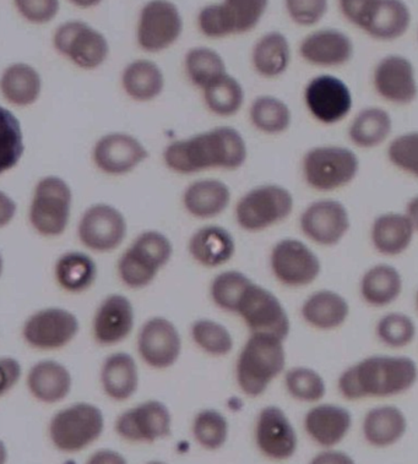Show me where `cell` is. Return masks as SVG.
<instances>
[{
	"label": "cell",
	"instance_id": "cell-5",
	"mask_svg": "<svg viewBox=\"0 0 418 464\" xmlns=\"http://www.w3.org/2000/svg\"><path fill=\"white\" fill-rule=\"evenodd\" d=\"M294 208V195L287 188L278 184L260 185L237 204V222L243 229L258 232L284 221Z\"/></svg>",
	"mask_w": 418,
	"mask_h": 464
},
{
	"label": "cell",
	"instance_id": "cell-11",
	"mask_svg": "<svg viewBox=\"0 0 418 464\" xmlns=\"http://www.w3.org/2000/svg\"><path fill=\"white\" fill-rule=\"evenodd\" d=\"M375 93L394 106H410L418 99L416 68L403 54H388L379 59L372 75Z\"/></svg>",
	"mask_w": 418,
	"mask_h": 464
},
{
	"label": "cell",
	"instance_id": "cell-9",
	"mask_svg": "<svg viewBox=\"0 0 418 464\" xmlns=\"http://www.w3.org/2000/svg\"><path fill=\"white\" fill-rule=\"evenodd\" d=\"M54 48L83 71L100 68L110 55V44L100 31L83 21H68L55 31Z\"/></svg>",
	"mask_w": 418,
	"mask_h": 464
},
{
	"label": "cell",
	"instance_id": "cell-40",
	"mask_svg": "<svg viewBox=\"0 0 418 464\" xmlns=\"http://www.w3.org/2000/svg\"><path fill=\"white\" fill-rule=\"evenodd\" d=\"M58 284L69 292L85 291L96 277V265L83 253L63 255L55 266Z\"/></svg>",
	"mask_w": 418,
	"mask_h": 464
},
{
	"label": "cell",
	"instance_id": "cell-21",
	"mask_svg": "<svg viewBox=\"0 0 418 464\" xmlns=\"http://www.w3.org/2000/svg\"><path fill=\"white\" fill-rule=\"evenodd\" d=\"M78 330V320L72 313L47 309L30 317L24 327V336L34 347L54 350L72 341Z\"/></svg>",
	"mask_w": 418,
	"mask_h": 464
},
{
	"label": "cell",
	"instance_id": "cell-22",
	"mask_svg": "<svg viewBox=\"0 0 418 464\" xmlns=\"http://www.w3.org/2000/svg\"><path fill=\"white\" fill-rule=\"evenodd\" d=\"M118 434L131 441H155L170 431V415L158 401L125 411L117 420Z\"/></svg>",
	"mask_w": 418,
	"mask_h": 464
},
{
	"label": "cell",
	"instance_id": "cell-16",
	"mask_svg": "<svg viewBox=\"0 0 418 464\" xmlns=\"http://www.w3.org/2000/svg\"><path fill=\"white\" fill-rule=\"evenodd\" d=\"M299 55L306 64L316 68H340L355 57L354 41L336 27H320L306 34L298 47Z\"/></svg>",
	"mask_w": 418,
	"mask_h": 464
},
{
	"label": "cell",
	"instance_id": "cell-51",
	"mask_svg": "<svg viewBox=\"0 0 418 464\" xmlns=\"http://www.w3.org/2000/svg\"><path fill=\"white\" fill-rule=\"evenodd\" d=\"M16 9L29 23H50L59 12V0H14Z\"/></svg>",
	"mask_w": 418,
	"mask_h": 464
},
{
	"label": "cell",
	"instance_id": "cell-37",
	"mask_svg": "<svg viewBox=\"0 0 418 464\" xmlns=\"http://www.w3.org/2000/svg\"><path fill=\"white\" fill-rule=\"evenodd\" d=\"M249 118L258 131L267 135H281L291 128V107L273 95L258 96L249 108Z\"/></svg>",
	"mask_w": 418,
	"mask_h": 464
},
{
	"label": "cell",
	"instance_id": "cell-30",
	"mask_svg": "<svg viewBox=\"0 0 418 464\" xmlns=\"http://www.w3.org/2000/svg\"><path fill=\"white\" fill-rule=\"evenodd\" d=\"M362 430L369 445L381 449L389 448L405 436L407 420L398 407H375L365 414Z\"/></svg>",
	"mask_w": 418,
	"mask_h": 464
},
{
	"label": "cell",
	"instance_id": "cell-27",
	"mask_svg": "<svg viewBox=\"0 0 418 464\" xmlns=\"http://www.w3.org/2000/svg\"><path fill=\"white\" fill-rule=\"evenodd\" d=\"M134 313L131 302L122 295L107 298L96 314V340L102 344H114L124 340L133 329Z\"/></svg>",
	"mask_w": 418,
	"mask_h": 464
},
{
	"label": "cell",
	"instance_id": "cell-43",
	"mask_svg": "<svg viewBox=\"0 0 418 464\" xmlns=\"http://www.w3.org/2000/svg\"><path fill=\"white\" fill-rule=\"evenodd\" d=\"M286 389L295 400L315 403L324 399L326 385L318 372L306 366L288 370L285 376Z\"/></svg>",
	"mask_w": 418,
	"mask_h": 464
},
{
	"label": "cell",
	"instance_id": "cell-14",
	"mask_svg": "<svg viewBox=\"0 0 418 464\" xmlns=\"http://www.w3.org/2000/svg\"><path fill=\"white\" fill-rule=\"evenodd\" d=\"M237 313L245 319L253 334H273L285 340L290 334V319L280 300L258 285H250Z\"/></svg>",
	"mask_w": 418,
	"mask_h": 464
},
{
	"label": "cell",
	"instance_id": "cell-19",
	"mask_svg": "<svg viewBox=\"0 0 418 464\" xmlns=\"http://www.w3.org/2000/svg\"><path fill=\"white\" fill-rule=\"evenodd\" d=\"M127 235L124 216L113 206L97 204L87 208L79 223L83 246L96 251L116 249Z\"/></svg>",
	"mask_w": 418,
	"mask_h": 464
},
{
	"label": "cell",
	"instance_id": "cell-36",
	"mask_svg": "<svg viewBox=\"0 0 418 464\" xmlns=\"http://www.w3.org/2000/svg\"><path fill=\"white\" fill-rule=\"evenodd\" d=\"M27 382L34 396L48 403L64 399L72 386L68 370L58 362L50 361L34 365Z\"/></svg>",
	"mask_w": 418,
	"mask_h": 464
},
{
	"label": "cell",
	"instance_id": "cell-10",
	"mask_svg": "<svg viewBox=\"0 0 418 464\" xmlns=\"http://www.w3.org/2000/svg\"><path fill=\"white\" fill-rule=\"evenodd\" d=\"M103 430V417L99 408L79 403L62 411L52 420V441L65 452L80 451L92 444Z\"/></svg>",
	"mask_w": 418,
	"mask_h": 464
},
{
	"label": "cell",
	"instance_id": "cell-29",
	"mask_svg": "<svg viewBox=\"0 0 418 464\" xmlns=\"http://www.w3.org/2000/svg\"><path fill=\"white\" fill-rule=\"evenodd\" d=\"M350 315V305L339 293L318 291L305 300L302 305V316L306 323L315 329L335 330L345 324Z\"/></svg>",
	"mask_w": 418,
	"mask_h": 464
},
{
	"label": "cell",
	"instance_id": "cell-56",
	"mask_svg": "<svg viewBox=\"0 0 418 464\" xmlns=\"http://www.w3.org/2000/svg\"><path fill=\"white\" fill-rule=\"evenodd\" d=\"M71 2L79 8H92L99 5L102 0H71Z\"/></svg>",
	"mask_w": 418,
	"mask_h": 464
},
{
	"label": "cell",
	"instance_id": "cell-33",
	"mask_svg": "<svg viewBox=\"0 0 418 464\" xmlns=\"http://www.w3.org/2000/svg\"><path fill=\"white\" fill-rule=\"evenodd\" d=\"M122 86L131 100L149 102L161 95L165 89V75L156 63L139 59L125 66Z\"/></svg>",
	"mask_w": 418,
	"mask_h": 464
},
{
	"label": "cell",
	"instance_id": "cell-7",
	"mask_svg": "<svg viewBox=\"0 0 418 464\" xmlns=\"http://www.w3.org/2000/svg\"><path fill=\"white\" fill-rule=\"evenodd\" d=\"M172 255V244L162 233L150 230L139 236L121 257L120 274L129 287L141 288L155 278L156 272Z\"/></svg>",
	"mask_w": 418,
	"mask_h": 464
},
{
	"label": "cell",
	"instance_id": "cell-20",
	"mask_svg": "<svg viewBox=\"0 0 418 464\" xmlns=\"http://www.w3.org/2000/svg\"><path fill=\"white\" fill-rule=\"evenodd\" d=\"M256 435L258 448L269 459H288L297 451V434L280 408L267 407L260 411Z\"/></svg>",
	"mask_w": 418,
	"mask_h": 464
},
{
	"label": "cell",
	"instance_id": "cell-12",
	"mask_svg": "<svg viewBox=\"0 0 418 464\" xmlns=\"http://www.w3.org/2000/svg\"><path fill=\"white\" fill-rule=\"evenodd\" d=\"M183 19L170 0H151L141 10L138 44L150 53H158L176 44L182 34Z\"/></svg>",
	"mask_w": 418,
	"mask_h": 464
},
{
	"label": "cell",
	"instance_id": "cell-50",
	"mask_svg": "<svg viewBox=\"0 0 418 464\" xmlns=\"http://www.w3.org/2000/svg\"><path fill=\"white\" fill-rule=\"evenodd\" d=\"M330 0H285V9L297 26H318L329 13Z\"/></svg>",
	"mask_w": 418,
	"mask_h": 464
},
{
	"label": "cell",
	"instance_id": "cell-1",
	"mask_svg": "<svg viewBox=\"0 0 418 464\" xmlns=\"http://www.w3.org/2000/svg\"><path fill=\"white\" fill-rule=\"evenodd\" d=\"M247 157L245 138L232 127H218L173 141L163 151L167 169L180 174L215 169H238L245 165Z\"/></svg>",
	"mask_w": 418,
	"mask_h": 464
},
{
	"label": "cell",
	"instance_id": "cell-8",
	"mask_svg": "<svg viewBox=\"0 0 418 464\" xmlns=\"http://www.w3.org/2000/svg\"><path fill=\"white\" fill-rule=\"evenodd\" d=\"M303 102L313 120L323 125H335L351 114L354 95L339 76L319 74L306 83Z\"/></svg>",
	"mask_w": 418,
	"mask_h": 464
},
{
	"label": "cell",
	"instance_id": "cell-32",
	"mask_svg": "<svg viewBox=\"0 0 418 464\" xmlns=\"http://www.w3.org/2000/svg\"><path fill=\"white\" fill-rule=\"evenodd\" d=\"M231 201L228 185L216 179L194 181L184 191L183 202L194 218H211L222 214Z\"/></svg>",
	"mask_w": 418,
	"mask_h": 464
},
{
	"label": "cell",
	"instance_id": "cell-3",
	"mask_svg": "<svg viewBox=\"0 0 418 464\" xmlns=\"http://www.w3.org/2000/svg\"><path fill=\"white\" fill-rule=\"evenodd\" d=\"M361 162L357 153L343 145H318L302 157L303 179L313 190L330 193L356 179Z\"/></svg>",
	"mask_w": 418,
	"mask_h": 464
},
{
	"label": "cell",
	"instance_id": "cell-41",
	"mask_svg": "<svg viewBox=\"0 0 418 464\" xmlns=\"http://www.w3.org/2000/svg\"><path fill=\"white\" fill-rule=\"evenodd\" d=\"M186 72L194 86L205 87L225 75L226 63L218 52L208 47L191 48L186 55Z\"/></svg>",
	"mask_w": 418,
	"mask_h": 464
},
{
	"label": "cell",
	"instance_id": "cell-25",
	"mask_svg": "<svg viewBox=\"0 0 418 464\" xmlns=\"http://www.w3.org/2000/svg\"><path fill=\"white\" fill-rule=\"evenodd\" d=\"M393 128V117L388 111L383 107L368 106L352 118L347 135L355 148L374 150L390 140Z\"/></svg>",
	"mask_w": 418,
	"mask_h": 464
},
{
	"label": "cell",
	"instance_id": "cell-52",
	"mask_svg": "<svg viewBox=\"0 0 418 464\" xmlns=\"http://www.w3.org/2000/svg\"><path fill=\"white\" fill-rule=\"evenodd\" d=\"M198 23L201 33L207 37L222 38L231 34L221 5H209L201 10Z\"/></svg>",
	"mask_w": 418,
	"mask_h": 464
},
{
	"label": "cell",
	"instance_id": "cell-42",
	"mask_svg": "<svg viewBox=\"0 0 418 464\" xmlns=\"http://www.w3.org/2000/svg\"><path fill=\"white\" fill-rule=\"evenodd\" d=\"M270 0H224L222 10L231 34H242L256 29L269 8Z\"/></svg>",
	"mask_w": 418,
	"mask_h": 464
},
{
	"label": "cell",
	"instance_id": "cell-58",
	"mask_svg": "<svg viewBox=\"0 0 418 464\" xmlns=\"http://www.w3.org/2000/svg\"><path fill=\"white\" fill-rule=\"evenodd\" d=\"M417 37H418V31H417Z\"/></svg>",
	"mask_w": 418,
	"mask_h": 464
},
{
	"label": "cell",
	"instance_id": "cell-2",
	"mask_svg": "<svg viewBox=\"0 0 418 464\" xmlns=\"http://www.w3.org/2000/svg\"><path fill=\"white\" fill-rule=\"evenodd\" d=\"M417 379L413 359L373 355L345 370L339 378V390L350 401L392 397L409 391Z\"/></svg>",
	"mask_w": 418,
	"mask_h": 464
},
{
	"label": "cell",
	"instance_id": "cell-38",
	"mask_svg": "<svg viewBox=\"0 0 418 464\" xmlns=\"http://www.w3.org/2000/svg\"><path fill=\"white\" fill-rule=\"evenodd\" d=\"M102 383L104 391L112 399H129L138 387V372L134 359L125 353L111 355L103 365Z\"/></svg>",
	"mask_w": 418,
	"mask_h": 464
},
{
	"label": "cell",
	"instance_id": "cell-31",
	"mask_svg": "<svg viewBox=\"0 0 418 464\" xmlns=\"http://www.w3.org/2000/svg\"><path fill=\"white\" fill-rule=\"evenodd\" d=\"M0 90L3 97L13 106H33L42 92L40 72L26 63H14L3 72Z\"/></svg>",
	"mask_w": 418,
	"mask_h": 464
},
{
	"label": "cell",
	"instance_id": "cell-46",
	"mask_svg": "<svg viewBox=\"0 0 418 464\" xmlns=\"http://www.w3.org/2000/svg\"><path fill=\"white\" fill-rule=\"evenodd\" d=\"M377 336L385 345L403 348L413 343L416 337V324L410 316L403 313H390L377 324Z\"/></svg>",
	"mask_w": 418,
	"mask_h": 464
},
{
	"label": "cell",
	"instance_id": "cell-44",
	"mask_svg": "<svg viewBox=\"0 0 418 464\" xmlns=\"http://www.w3.org/2000/svg\"><path fill=\"white\" fill-rule=\"evenodd\" d=\"M24 152L23 131L12 111L2 110L0 121V169L2 172L14 169Z\"/></svg>",
	"mask_w": 418,
	"mask_h": 464
},
{
	"label": "cell",
	"instance_id": "cell-15",
	"mask_svg": "<svg viewBox=\"0 0 418 464\" xmlns=\"http://www.w3.org/2000/svg\"><path fill=\"white\" fill-rule=\"evenodd\" d=\"M271 268L288 287H306L319 277L322 264L315 251L298 239H282L271 253Z\"/></svg>",
	"mask_w": 418,
	"mask_h": 464
},
{
	"label": "cell",
	"instance_id": "cell-35",
	"mask_svg": "<svg viewBox=\"0 0 418 464\" xmlns=\"http://www.w3.org/2000/svg\"><path fill=\"white\" fill-rule=\"evenodd\" d=\"M402 292V275L392 265H375L365 272L361 280L362 298L375 308L392 304Z\"/></svg>",
	"mask_w": 418,
	"mask_h": 464
},
{
	"label": "cell",
	"instance_id": "cell-17",
	"mask_svg": "<svg viewBox=\"0 0 418 464\" xmlns=\"http://www.w3.org/2000/svg\"><path fill=\"white\" fill-rule=\"evenodd\" d=\"M413 25V12L405 0H371L357 29L378 42H394L405 36Z\"/></svg>",
	"mask_w": 418,
	"mask_h": 464
},
{
	"label": "cell",
	"instance_id": "cell-13",
	"mask_svg": "<svg viewBox=\"0 0 418 464\" xmlns=\"http://www.w3.org/2000/svg\"><path fill=\"white\" fill-rule=\"evenodd\" d=\"M299 227L303 235L323 246H334L346 237L351 227L350 212L341 201L320 198L302 212Z\"/></svg>",
	"mask_w": 418,
	"mask_h": 464
},
{
	"label": "cell",
	"instance_id": "cell-6",
	"mask_svg": "<svg viewBox=\"0 0 418 464\" xmlns=\"http://www.w3.org/2000/svg\"><path fill=\"white\" fill-rule=\"evenodd\" d=\"M72 190L61 177H44L34 188L30 221L34 228L47 237L61 236L71 218Z\"/></svg>",
	"mask_w": 418,
	"mask_h": 464
},
{
	"label": "cell",
	"instance_id": "cell-57",
	"mask_svg": "<svg viewBox=\"0 0 418 464\" xmlns=\"http://www.w3.org/2000/svg\"><path fill=\"white\" fill-rule=\"evenodd\" d=\"M416 306H417V310H418V292H417V296H416Z\"/></svg>",
	"mask_w": 418,
	"mask_h": 464
},
{
	"label": "cell",
	"instance_id": "cell-48",
	"mask_svg": "<svg viewBox=\"0 0 418 464\" xmlns=\"http://www.w3.org/2000/svg\"><path fill=\"white\" fill-rule=\"evenodd\" d=\"M194 436L204 448H221L228 439V425L219 411H204L197 415L194 421Z\"/></svg>",
	"mask_w": 418,
	"mask_h": 464
},
{
	"label": "cell",
	"instance_id": "cell-45",
	"mask_svg": "<svg viewBox=\"0 0 418 464\" xmlns=\"http://www.w3.org/2000/svg\"><path fill=\"white\" fill-rule=\"evenodd\" d=\"M253 282L240 272L229 271L215 278L211 287L212 298L219 308L237 312L240 299Z\"/></svg>",
	"mask_w": 418,
	"mask_h": 464
},
{
	"label": "cell",
	"instance_id": "cell-24",
	"mask_svg": "<svg viewBox=\"0 0 418 464\" xmlns=\"http://www.w3.org/2000/svg\"><path fill=\"white\" fill-rule=\"evenodd\" d=\"M352 428V414L336 404H319L305 417V429L309 438L323 448L340 444Z\"/></svg>",
	"mask_w": 418,
	"mask_h": 464
},
{
	"label": "cell",
	"instance_id": "cell-34",
	"mask_svg": "<svg viewBox=\"0 0 418 464\" xmlns=\"http://www.w3.org/2000/svg\"><path fill=\"white\" fill-rule=\"evenodd\" d=\"M235 240L228 230L219 226L200 228L190 243L191 256L205 266H219L228 263L235 254Z\"/></svg>",
	"mask_w": 418,
	"mask_h": 464
},
{
	"label": "cell",
	"instance_id": "cell-39",
	"mask_svg": "<svg viewBox=\"0 0 418 464\" xmlns=\"http://www.w3.org/2000/svg\"><path fill=\"white\" fill-rule=\"evenodd\" d=\"M203 92L209 111L219 117H232L245 103L242 83L228 72L205 87Z\"/></svg>",
	"mask_w": 418,
	"mask_h": 464
},
{
	"label": "cell",
	"instance_id": "cell-4",
	"mask_svg": "<svg viewBox=\"0 0 418 464\" xmlns=\"http://www.w3.org/2000/svg\"><path fill=\"white\" fill-rule=\"evenodd\" d=\"M284 340L273 334H253L240 353L237 379L249 396H259L285 369Z\"/></svg>",
	"mask_w": 418,
	"mask_h": 464
},
{
	"label": "cell",
	"instance_id": "cell-28",
	"mask_svg": "<svg viewBox=\"0 0 418 464\" xmlns=\"http://www.w3.org/2000/svg\"><path fill=\"white\" fill-rule=\"evenodd\" d=\"M291 59L290 40L280 31H270L254 44L253 68L263 78H280L290 68Z\"/></svg>",
	"mask_w": 418,
	"mask_h": 464
},
{
	"label": "cell",
	"instance_id": "cell-53",
	"mask_svg": "<svg viewBox=\"0 0 418 464\" xmlns=\"http://www.w3.org/2000/svg\"><path fill=\"white\" fill-rule=\"evenodd\" d=\"M369 2L371 0H337V5L344 19L356 27Z\"/></svg>",
	"mask_w": 418,
	"mask_h": 464
},
{
	"label": "cell",
	"instance_id": "cell-26",
	"mask_svg": "<svg viewBox=\"0 0 418 464\" xmlns=\"http://www.w3.org/2000/svg\"><path fill=\"white\" fill-rule=\"evenodd\" d=\"M414 233L416 228L406 212H385L377 216L371 227L373 246L386 256L405 253L413 243Z\"/></svg>",
	"mask_w": 418,
	"mask_h": 464
},
{
	"label": "cell",
	"instance_id": "cell-18",
	"mask_svg": "<svg viewBox=\"0 0 418 464\" xmlns=\"http://www.w3.org/2000/svg\"><path fill=\"white\" fill-rule=\"evenodd\" d=\"M93 162L97 169L111 176H123L149 159V151L134 135L111 132L93 146Z\"/></svg>",
	"mask_w": 418,
	"mask_h": 464
},
{
	"label": "cell",
	"instance_id": "cell-54",
	"mask_svg": "<svg viewBox=\"0 0 418 464\" xmlns=\"http://www.w3.org/2000/svg\"><path fill=\"white\" fill-rule=\"evenodd\" d=\"M312 463L348 464L354 463V459H352L350 456L346 455V453L333 451V450H326V451L319 453V455L316 456V459L312 460Z\"/></svg>",
	"mask_w": 418,
	"mask_h": 464
},
{
	"label": "cell",
	"instance_id": "cell-23",
	"mask_svg": "<svg viewBox=\"0 0 418 464\" xmlns=\"http://www.w3.org/2000/svg\"><path fill=\"white\" fill-rule=\"evenodd\" d=\"M139 351L142 358L155 368H167L179 358L180 338L179 331L166 319H152L142 327L139 336Z\"/></svg>",
	"mask_w": 418,
	"mask_h": 464
},
{
	"label": "cell",
	"instance_id": "cell-55",
	"mask_svg": "<svg viewBox=\"0 0 418 464\" xmlns=\"http://www.w3.org/2000/svg\"><path fill=\"white\" fill-rule=\"evenodd\" d=\"M406 215L409 216L411 222L413 223L416 232H418V194L414 195L406 206Z\"/></svg>",
	"mask_w": 418,
	"mask_h": 464
},
{
	"label": "cell",
	"instance_id": "cell-47",
	"mask_svg": "<svg viewBox=\"0 0 418 464\" xmlns=\"http://www.w3.org/2000/svg\"><path fill=\"white\" fill-rule=\"evenodd\" d=\"M386 157L396 169L418 179V130L403 132L392 139Z\"/></svg>",
	"mask_w": 418,
	"mask_h": 464
},
{
	"label": "cell",
	"instance_id": "cell-49",
	"mask_svg": "<svg viewBox=\"0 0 418 464\" xmlns=\"http://www.w3.org/2000/svg\"><path fill=\"white\" fill-rule=\"evenodd\" d=\"M194 341L204 351L215 355L228 354L232 350V337L222 324L210 320L198 321L191 329Z\"/></svg>",
	"mask_w": 418,
	"mask_h": 464
}]
</instances>
